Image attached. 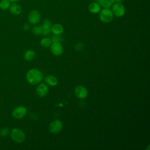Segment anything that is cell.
<instances>
[{
  "label": "cell",
  "instance_id": "obj_1",
  "mask_svg": "<svg viewBox=\"0 0 150 150\" xmlns=\"http://www.w3.org/2000/svg\"><path fill=\"white\" fill-rule=\"evenodd\" d=\"M26 80L30 84H38L41 82L43 79L42 72L36 69H32L26 73Z\"/></svg>",
  "mask_w": 150,
  "mask_h": 150
},
{
  "label": "cell",
  "instance_id": "obj_2",
  "mask_svg": "<svg viewBox=\"0 0 150 150\" xmlns=\"http://www.w3.org/2000/svg\"><path fill=\"white\" fill-rule=\"evenodd\" d=\"M11 137L15 142L21 143L25 139V134L21 129L13 128L11 131Z\"/></svg>",
  "mask_w": 150,
  "mask_h": 150
},
{
  "label": "cell",
  "instance_id": "obj_3",
  "mask_svg": "<svg viewBox=\"0 0 150 150\" xmlns=\"http://www.w3.org/2000/svg\"><path fill=\"white\" fill-rule=\"evenodd\" d=\"M99 18L101 22L104 23L110 22L113 18V13L111 10L108 8H104L99 12Z\"/></svg>",
  "mask_w": 150,
  "mask_h": 150
},
{
  "label": "cell",
  "instance_id": "obj_4",
  "mask_svg": "<svg viewBox=\"0 0 150 150\" xmlns=\"http://www.w3.org/2000/svg\"><path fill=\"white\" fill-rule=\"evenodd\" d=\"M27 114V109L23 105H19L15 107L12 112V116L16 119L23 118Z\"/></svg>",
  "mask_w": 150,
  "mask_h": 150
},
{
  "label": "cell",
  "instance_id": "obj_5",
  "mask_svg": "<svg viewBox=\"0 0 150 150\" xmlns=\"http://www.w3.org/2000/svg\"><path fill=\"white\" fill-rule=\"evenodd\" d=\"M125 8L121 2H116L112 7V12L117 17H121L125 13Z\"/></svg>",
  "mask_w": 150,
  "mask_h": 150
},
{
  "label": "cell",
  "instance_id": "obj_6",
  "mask_svg": "<svg viewBox=\"0 0 150 150\" xmlns=\"http://www.w3.org/2000/svg\"><path fill=\"white\" fill-rule=\"evenodd\" d=\"M62 122L59 120H55L50 122L49 125V131L52 134L59 133L62 128Z\"/></svg>",
  "mask_w": 150,
  "mask_h": 150
},
{
  "label": "cell",
  "instance_id": "obj_7",
  "mask_svg": "<svg viewBox=\"0 0 150 150\" xmlns=\"http://www.w3.org/2000/svg\"><path fill=\"white\" fill-rule=\"evenodd\" d=\"M40 15L36 10L31 11L28 14V21L31 24H36L40 22Z\"/></svg>",
  "mask_w": 150,
  "mask_h": 150
},
{
  "label": "cell",
  "instance_id": "obj_8",
  "mask_svg": "<svg viewBox=\"0 0 150 150\" xmlns=\"http://www.w3.org/2000/svg\"><path fill=\"white\" fill-rule=\"evenodd\" d=\"M50 46L51 52L55 56H60L63 53V47L60 42H53Z\"/></svg>",
  "mask_w": 150,
  "mask_h": 150
},
{
  "label": "cell",
  "instance_id": "obj_9",
  "mask_svg": "<svg viewBox=\"0 0 150 150\" xmlns=\"http://www.w3.org/2000/svg\"><path fill=\"white\" fill-rule=\"evenodd\" d=\"M74 94L79 98H84L87 96L88 91L86 87L83 86H77L74 89Z\"/></svg>",
  "mask_w": 150,
  "mask_h": 150
},
{
  "label": "cell",
  "instance_id": "obj_10",
  "mask_svg": "<svg viewBox=\"0 0 150 150\" xmlns=\"http://www.w3.org/2000/svg\"><path fill=\"white\" fill-rule=\"evenodd\" d=\"M36 94L39 97H45L47 94L49 92V87L46 84L44 83H41L39 84L36 87Z\"/></svg>",
  "mask_w": 150,
  "mask_h": 150
},
{
  "label": "cell",
  "instance_id": "obj_11",
  "mask_svg": "<svg viewBox=\"0 0 150 150\" xmlns=\"http://www.w3.org/2000/svg\"><path fill=\"white\" fill-rule=\"evenodd\" d=\"M51 22L48 19H45L42 25V34L43 35H49L51 32Z\"/></svg>",
  "mask_w": 150,
  "mask_h": 150
},
{
  "label": "cell",
  "instance_id": "obj_12",
  "mask_svg": "<svg viewBox=\"0 0 150 150\" xmlns=\"http://www.w3.org/2000/svg\"><path fill=\"white\" fill-rule=\"evenodd\" d=\"M9 8L11 13L15 15H19L22 11L21 6L16 3H12L11 5H10Z\"/></svg>",
  "mask_w": 150,
  "mask_h": 150
},
{
  "label": "cell",
  "instance_id": "obj_13",
  "mask_svg": "<svg viewBox=\"0 0 150 150\" xmlns=\"http://www.w3.org/2000/svg\"><path fill=\"white\" fill-rule=\"evenodd\" d=\"M45 83L51 86H54L57 84V78L53 75H49L45 77Z\"/></svg>",
  "mask_w": 150,
  "mask_h": 150
},
{
  "label": "cell",
  "instance_id": "obj_14",
  "mask_svg": "<svg viewBox=\"0 0 150 150\" xmlns=\"http://www.w3.org/2000/svg\"><path fill=\"white\" fill-rule=\"evenodd\" d=\"M63 27L60 24L56 23L51 26V31L54 35H60L63 33Z\"/></svg>",
  "mask_w": 150,
  "mask_h": 150
},
{
  "label": "cell",
  "instance_id": "obj_15",
  "mask_svg": "<svg viewBox=\"0 0 150 150\" xmlns=\"http://www.w3.org/2000/svg\"><path fill=\"white\" fill-rule=\"evenodd\" d=\"M88 10L92 13H97L101 10V6L97 2H92L88 6Z\"/></svg>",
  "mask_w": 150,
  "mask_h": 150
},
{
  "label": "cell",
  "instance_id": "obj_16",
  "mask_svg": "<svg viewBox=\"0 0 150 150\" xmlns=\"http://www.w3.org/2000/svg\"><path fill=\"white\" fill-rule=\"evenodd\" d=\"M96 1L103 8H108L111 7L114 3L113 0H96Z\"/></svg>",
  "mask_w": 150,
  "mask_h": 150
},
{
  "label": "cell",
  "instance_id": "obj_17",
  "mask_svg": "<svg viewBox=\"0 0 150 150\" xmlns=\"http://www.w3.org/2000/svg\"><path fill=\"white\" fill-rule=\"evenodd\" d=\"M35 56V53L32 50H26L23 55L24 59L26 61H31L32 60Z\"/></svg>",
  "mask_w": 150,
  "mask_h": 150
},
{
  "label": "cell",
  "instance_id": "obj_18",
  "mask_svg": "<svg viewBox=\"0 0 150 150\" xmlns=\"http://www.w3.org/2000/svg\"><path fill=\"white\" fill-rule=\"evenodd\" d=\"M51 44H52V40L49 38H45L40 40V45L44 48L49 47L51 45Z\"/></svg>",
  "mask_w": 150,
  "mask_h": 150
},
{
  "label": "cell",
  "instance_id": "obj_19",
  "mask_svg": "<svg viewBox=\"0 0 150 150\" xmlns=\"http://www.w3.org/2000/svg\"><path fill=\"white\" fill-rule=\"evenodd\" d=\"M10 6V1L9 0H2L0 2V8L2 10H6Z\"/></svg>",
  "mask_w": 150,
  "mask_h": 150
},
{
  "label": "cell",
  "instance_id": "obj_20",
  "mask_svg": "<svg viewBox=\"0 0 150 150\" xmlns=\"http://www.w3.org/2000/svg\"><path fill=\"white\" fill-rule=\"evenodd\" d=\"M32 31L35 35H40L42 34V26H35L32 28Z\"/></svg>",
  "mask_w": 150,
  "mask_h": 150
},
{
  "label": "cell",
  "instance_id": "obj_21",
  "mask_svg": "<svg viewBox=\"0 0 150 150\" xmlns=\"http://www.w3.org/2000/svg\"><path fill=\"white\" fill-rule=\"evenodd\" d=\"M9 132V129L8 128L4 127L0 129V135L1 137H6Z\"/></svg>",
  "mask_w": 150,
  "mask_h": 150
},
{
  "label": "cell",
  "instance_id": "obj_22",
  "mask_svg": "<svg viewBox=\"0 0 150 150\" xmlns=\"http://www.w3.org/2000/svg\"><path fill=\"white\" fill-rule=\"evenodd\" d=\"M62 37L59 36V35H54L52 38V42H60L62 41Z\"/></svg>",
  "mask_w": 150,
  "mask_h": 150
},
{
  "label": "cell",
  "instance_id": "obj_23",
  "mask_svg": "<svg viewBox=\"0 0 150 150\" xmlns=\"http://www.w3.org/2000/svg\"><path fill=\"white\" fill-rule=\"evenodd\" d=\"M114 2H121L123 0H113Z\"/></svg>",
  "mask_w": 150,
  "mask_h": 150
},
{
  "label": "cell",
  "instance_id": "obj_24",
  "mask_svg": "<svg viewBox=\"0 0 150 150\" xmlns=\"http://www.w3.org/2000/svg\"><path fill=\"white\" fill-rule=\"evenodd\" d=\"M10 2H18L19 1V0H9Z\"/></svg>",
  "mask_w": 150,
  "mask_h": 150
}]
</instances>
